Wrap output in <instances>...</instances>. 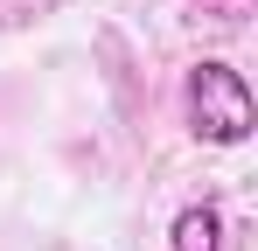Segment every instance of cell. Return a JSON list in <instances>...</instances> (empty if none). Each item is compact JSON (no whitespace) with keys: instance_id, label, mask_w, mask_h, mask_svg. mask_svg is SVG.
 <instances>
[{"instance_id":"obj_1","label":"cell","mask_w":258,"mask_h":251,"mask_svg":"<svg viewBox=\"0 0 258 251\" xmlns=\"http://www.w3.org/2000/svg\"><path fill=\"white\" fill-rule=\"evenodd\" d=\"M181 112H188V133L203 147H244L258 133V105H251V84L237 63L223 56H196L188 77H181Z\"/></svg>"},{"instance_id":"obj_2","label":"cell","mask_w":258,"mask_h":251,"mask_svg":"<svg viewBox=\"0 0 258 251\" xmlns=\"http://www.w3.org/2000/svg\"><path fill=\"white\" fill-rule=\"evenodd\" d=\"M168 244H174V251H230V244H223V209H216V203H188V209H174Z\"/></svg>"}]
</instances>
